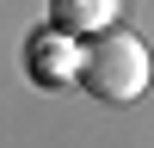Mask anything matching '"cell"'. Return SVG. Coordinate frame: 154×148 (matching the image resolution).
<instances>
[{
    "mask_svg": "<svg viewBox=\"0 0 154 148\" xmlns=\"http://www.w3.org/2000/svg\"><path fill=\"white\" fill-rule=\"evenodd\" d=\"M117 12H123V0H49V25H62L74 37H93L105 25H117Z\"/></svg>",
    "mask_w": 154,
    "mask_h": 148,
    "instance_id": "3957f363",
    "label": "cell"
},
{
    "mask_svg": "<svg viewBox=\"0 0 154 148\" xmlns=\"http://www.w3.org/2000/svg\"><path fill=\"white\" fill-rule=\"evenodd\" d=\"M80 86L93 99H105V105H130V99L148 93V49L142 37L130 31H93L80 37Z\"/></svg>",
    "mask_w": 154,
    "mask_h": 148,
    "instance_id": "6da1fadb",
    "label": "cell"
},
{
    "mask_svg": "<svg viewBox=\"0 0 154 148\" xmlns=\"http://www.w3.org/2000/svg\"><path fill=\"white\" fill-rule=\"evenodd\" d=\"M25 68H31L37 86H80V37L62 31V25H43L25 43Z\"/></svg>",
    "mask_w": 154,
    "mask_h": 148,
    "instance_id": "7a4b0ae2",
    "label": "cell"
}]
</instances>
